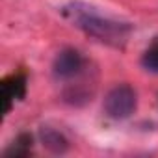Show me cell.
Returning <instances> with one entry per match:
<instances>
[{
  "mask_svg": "<svg viewBox=\"0 0 158 158\" xmlns=\"http://www.w3.org/2000/svg\"><path fill=\"white\" fill-rule=\"evenodd\" d=\"M61 13L76 28H80L84 34L99 39L110 47H115V48L125 47L132 34L130 23L104 15L101 10H97L95 6L86 4V2H78V0L76 2H69L67 6H63Z\"/></svg>",
  "mask_w": 158,
  "mask_h": 158,
  "instance_id": "6da1fadb",
  "label": "cell"
},
{
  "mask_svg": "<svg viewBox=\"0 0 158 158\" xmlns=\"http://www.w3.org/2000/svg\"><path fill=\"white\" fill-rule=\"evenodd\" d=\"M136 104H138L136 91L127 84H119V86L112 88L104 97V112L108 117H112L115 121L130 117L136 110Z\"/></svg>",
  "mask_w": 158,
  "mask_h": 158,
  "instance_id": "7a4b0ae2",
  "label": "cell"
},
{
  "mask_svg": "<svg viewBox=\"0 0 158 158\" xmlns=\"http://www.w3.org/2000/svg\"><path fill=\"white\" fill-rule=\"evenodd\" d=\"M84 69V58L74 48H63L58 52L52 63V73L56 80H73Z\"/></svg>",
  "mask_w": 158,
  "mask_h": 158,
  "instance_id": "3957f363",
  "label": "cell"
},
{
  "mask_svg": "<svg viewBox=\"0 0 158 158\" xmlns=\"http://www.w3.org/2000/svg\"><path fill=\"white\" fill-rule=\"evenodd\" d=\"M24 89H26V80L24 76L17 74L11 76L8 80L2 82V102H4V114H8L11 110L13 101H19L24 97Z\"/></svg>",
  "mask_w": 158,
  "mask_h": 158,
  "instance_id": "277c9868",
  "label": "cell"
},
{
  "mask_svg": "<svg viewBox=\"0 0 158 158\" xmlns=\"http://www.w3.org/2000/svg\"><path fill=\"white\" fill-rule=\"evenodd\" d=\"M39 139L43 143V147H47L50 152L54 154H63L67 149H69V141L67 138L56 130V128H50V127H43L39 130Z\"/></svg>",
  "mask_w": 158,
  "mask_h": 158,
  "instance_id": "5b68a950",
  "label": "cell"
},
{
  "mask_svg": "<svg viewBox=\"0 0 158 158\" xmlns=\"http://www.w3.org/2000/svg\"><path fill=\"white\" fill-rule=\"evenodd\" d=\"M30 147H32V136L28 134H21L17 138V143L6 151V156H24L30 152Z\"/></svg>",
  "mask_w": 158,
  "mask_h": 158,
  "instance_id": "8992f818",
  "label": "cell"
},
{
  "mask_svg": "<svg viewBox=\"0 0 158 158\" xmlns=\"http://www.w3.org/2000/svg\"><path fill=\"white\" fill-rule=\"evenodd\" d=\"M141 65L145 71L149 73H156L158 74V45H154L152 48H149L143 58H141Z\"/></svg>",
  "mask_w": 158,
  "mask_h": 158,
  "instance_id": "52a82bcc",
  "label": "cell"
}]
</instances>
